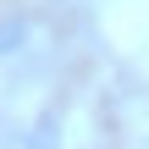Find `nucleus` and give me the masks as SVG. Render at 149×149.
<instances>
[{
	"label": "nucleus",
	"instance_id": "obj_1",
	"mask_svg": "<svg viewBox=\"0 0 149 149\" xmlns=\"http://www.w3.org/2000/svg\"><path fill=\"white\" fill-rule=\"evenodd\" d=\"M22 39H28V33H22V22H17V17H11V22H0V50H17Z\"/></svg>",
	"mask_w": 149,
	"mask_h": 149
}]
</instances>
